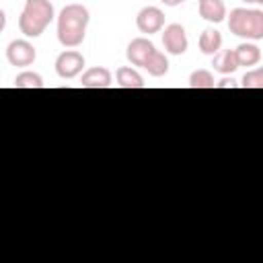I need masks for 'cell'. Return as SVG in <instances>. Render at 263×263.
<instances>
[{"label": "cell", "mask_w": 263, "mask_h": 263, "mask_svg": "<svg viewBox=\"0 0 263 263\" xmlns=\"http://www.w3.org/2000/svg\"><path fill=\"white\" fill-rule=\"evenodd\" d=\"M90 16L82 4H68L58 16V41L64 47H78L84 41Z\"/></svg>", "instance_id": "cell-1"}, {"label": "cell", "mask_w": 263, "mask_h": 263, "mask_svg": "<svg viewBox=\"0 0 263 263\" xmlns=\"http://www.w3.org/2000/svg\"><path fill=\"white\" fill-rule=\"evenodd\" d=\"M53 21V4L49 0H27L18 18V29L25 37H39Z\"/></svg>", "instance_id": "cell-2"}, {"label": "cell", "mask_w": 263, "mask_h": 263, "mask_svg": "<svg viewBox=\"0 0 263 263\" xmlns=\"http://www.w3.org/2000/svg\"><path fill=\"white\" fill-rule=\"evenodd\" d=\"M228 29L236 37L259 41L263 39V10L259 8H232L228 16Z\"/></svg>", "instance_id": "cell-3"}, {"label": "cell", "mask_w": 263, "mask_h": 263, "mask_svg": "<svg viewBox=\"0 0 263 263\" xmlns=\"http://www.w3.org/2000/svg\"><path fill=\"white\" fill-rule=\"evenodd\" d=\"M82 68H84V55L80 51H74V49L62 51L55 60V72L64 80L76 78L82 72Z\"/></svg>", "instance_id": "cell-4"}, {"label": "cell", "mask_w": 263, "mask_h": 263, "mask_svg": "<svg viewBox=\"0 0 263 263\" xmlns=\"http://www.w3.org/2000/svg\"><path fill=\"white\" fill-rule=\"evenodd\" d=\"M6 58L12 66H18V68H27L35 62L37 58V51L35 47L27 41V39H14L8 43L6 47Z\"/></svg>", "instance_id": "cell-5"}, {"label": "cell", "mask_w": 263, "mask_h": 263, "mask_svg": "<svg viewBox=\"0 0 263 263\" xmlns=\"http://www.w3.org/2000/svg\"><path fill=\"white\" fill-rule=\"evenodd\" d=\"M162 45H164V49H166L168 53H173V55H181V53H185V51H187V45H189L185 29H183L179 23H173V25L164 27V33H162Z\"/></svg>", "instance_id": "cell-6"}, {"label": "cell", "mask_w": 263, "mask_h": 263, "mask_svg": "<svg viewBox=\"0 0 263 263\" xmlns=\"http://www.w3.org/2000/svg\"><path fill=\"white\" fill-rule=\"evenodd\" d=\"M136 25H138L140 33H146V35L158 33L164 27V12L160 8H156V6H146V8H142L138 12Z\"/></svg>", "instance_id": "cell-7"}, {"label": "cell", "mask_w": 263, "mask_h": 263, "mask_svg": "<svg viewBox=\"0 0 263 263\" xmlns=\"http://www.w3.org/2000/svg\"><path fill=\"white\" fill-rule=\"evenodd\" d=\"M154 49H156V47H154V43H152L150 39H146V37H136V39H132L129 45H127V60H129L134 66H142V68H144L148 55H150Z\"/></svg>", "instance_id": "cell-8"}, {"label": "cell", "mask_w": 263, "mask_h": 263, "mask_svg": "<svg viewBox=\"0 0 263 263\" xmlns=\"http://www.w3.org/2000/svg\"><path fill=\"white\" fill-rule=\"evenodd\" d=\"M111 80H113L111 72L103 66H97V68H90L82 74L80 84L84 88H107V86H111Z\"/></svg>", "instance_id": "cell-9"}, {"label": "cell", "mask_w": 263, "mask_h": 263, "mask_svg": "<svg viewBox=\"0 0 263 263\" xmlns=\"http://www.w3.org/2000/svg\"><path fill=\"white\" fill-rule=\"evenodd\" d=\"M199 16L208 23H222L226 18V4L222 0H199Z\"/></svg>", "instance_id": "cell-10"}, {"label": "cell", "mask_w": 263, "mask_h": 263, "mask_svg": "<svg viewBox=\"0 0 263 263\" xmlns=\"http://www.w3.org/2000/svg\"><path fill=\"white\" fill-rule=\"evenodd\" d=\"M234 58L238 66H257L261 62V49L255 43H240L234 49Z\"/></svg>", "instance_id": "cell-11"}, {"label": "cell", "mask_w": 263, "mask_h": 263, "mask_svg": "<svg viewBox=\"0 0 263 263\" xmlns=\"http://www.w3.org/2000/svg\"><path fill=\"white\" fill-rule=\"evenodd\" d=\"M212 66L220 74H232V72H236L238 64H236V58H234V49H220L218 53H214Z\"/></svg>", "instance_id": "cell-12"}, {"label": "cell", "mask_w": 263, "mask_h": 263, "mask_svg": "<svg viewBox=\"0 0 263 263\" xmlns=\"http://www.w3.org/2000/svg\"><path fill=\"white\" fill-rule=\"evenodd\" d=\"M220 47H222V35H220V31H216V29H205V31L199 35V49H201V53L214 55V53L220 51Z\"/></svg>", "instance_id": "cell-13"}, {"label": "cell", "mask_w": 263, "mask_h": 263, "mask_svg": "<svg viewBox=\"0 0 263 263\" xmlns=\"http://www.w3.org/2000/svg\"><path fill=\"white\" fill-rule=\"evenodd\" d=\"M144 68L148 70V74H150V76L160 78V76H164V74L168 72V60H166V55H164L162 51L154 49V51L148 55V60H146Z\"/></svg>", "instance_id": "cell-14"}, {"label": "cell", "mask_w": 263, "mask_h": 263, "mask_svg": "<svg viewBox=\"0 0 263 263\" xmlns=\"http://www.w3.org/2000/svg\"><path fill=\"white\" fill-rule=\"evenodd\" d=\"M115 78H117V84L121 86V88H144L146 86V82H144V78L134 70V68H119L117 70V74H115Z\"/></svg>", "instance_id": "cell-15"}, {"label": "cell", "mask_w": 263, "mask_h": 263, "mask_svg": "<svg viewBox=\"0 0 263 263\" xmlns=\"http://www.w3.org/2000/svg\"><path fill=\"white\" fill-rule=\"evenodd\" d=\"M14 86L16 88H43V78L35 72H21L16 78H14Z\"/></svg>", "instance_id": "cell-16"}, {"label": "cell", "mask_w": 263, "mask_h": 263, "mask_svg": "<svg viewBox=\"0 0 263 263\" xmlns=\"http://www.w3.org/2000/svg\"><path fill=\"white\" fill-rule=\"evenodd\" d=\"M189 86L191 88H214L216 86V80H214V76H212L210 70H195L189 76Z\"/></svg>", "instance_id": "cell-17"}, {"label": "cell", "mask_w": 263, "mask_h": 263, "mask_svg": "<svg viewBox=\"0 0 263 263\" xmlns=\"http://www.w3.org/2000/svg\"><path fill=\"white\" fill-rule=\"evenodd\" d=\"M240 86L242 88H263V70L257 68V70L247 72L240 80Z\"/></svg>", "instance_id": "cell-18"}, {"label": "cell", "mask_w": 263, "mask_h": 263, "mask_svg": "<svg viewBox=\"0 0 263 263\" xmlns=\"http://www.w3.org/2000/svg\"><path fill=\"white\" fill-rule=\"evenodd\" d=\"M216 86H218V88H236L238 84H236L234 78H224V80H220Z\"/></svg>", "instance_id": "cell-19"}, {"label": "cell", "mask_w": 263, "mask_h": 263, "mask_svg": "<svg viewBox=\"0 0 263 263\" xmlns=\"http://www.w3.org/2000/svg\"><path fill=\"white\" fill-rule=\"evenodd\" d=\"M162 4H166V6H179V4H183L185 0H160Z\"/></svg>", "instance_id": "cell-20"}, {"label": "cell", "mask_w": 263, "mask_h": 263, "mask_svg": "<svg viewBox=\"0 0 263 263\" xmlns=\"http://www.w3.org/2000/svg\"><path fill=\"white\" fill-rule=\"evenodd\" d=\"M4 27H6V14H4V10L0 8V33L4 31Z\"/></svg>", "instance_id": "cell-21"}, {"label": "cell", "mask_w": 263, "mask_h": 263, "mask_svg": "<svg viewBox=\"0 0 263 263\" xmlns=\"http://www.w3.org/2000/svg\"><path fill=\"white\" fill-rule=\"evenodd\" d=\"M242 2H247V4H263V0H242Z\"/></svg>", "instance_id": "cell-22"}]
</instances>
